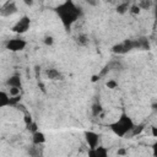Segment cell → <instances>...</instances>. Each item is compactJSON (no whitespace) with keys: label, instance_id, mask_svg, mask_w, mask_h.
Instances as JSON below:
<instances>
[{"label":"cell","instance_id":"obj_14","mask_svg":"<svg viewBox=\"0 0 157 157\" xmlns=\"http://www.w3.org/2000/svg\"><path fill=\"white\" fill-rule=\"evenodd\" d=\"M128 10H129V1H126V0H123L121 2H119L117 5V12L120 15H124Z\"/></svg>","mask_w":157,"mask_h":157},{"label":"cell","instance_id":"obj_20","mask_svg":"<svg viewBox=\"0 0 157 157\" xmlns=\"http://www.w3.org/2000/svg\"><path fill=\"white\" fill-rule=\"evenodd\" d=\"M144 130V124H140V125H135L134 128H132V130H131V132H132V135H137V134H140L141 131Z\"/></svg>","mask_w":157,"mask_h":157},{"label":"cell","instance_id":"obj_10","mask_svg":"<svg viewBox=\"0 0 157 157\" xmlns=\"http://www.w3.org/2000/svg\"><path fill=\"white\" fill-rule=\"evenodd\" d=\"M6 85L10 86V87H17V88H21L22 87V80H21V76L18 74H15L12 76H10L6 81Z\"/></svg>","mask_w":157,"mask_h":157},{"label":"cell","instance_id":"obj_28","mask_svg":"<svg viewBox=\"0 0 157 157\" xmlns=\"http://www.w3.org/2000/svg\"><path fill=\"white\" fill-rule=\"evenodd\" d=\"M152 135H153L155 137H157V129H156L155 126H152Z\"/></svg>","mask_w":157,"mask_h":157},{"label":"cell","instance_id":"obj_8","mask_svg":"<svg viewBox=\"0 0 157 157\" xmlns=\"http://www.w3.org/2000/svg\"><path fill=\"white\" fill-rule=\"evenodd\" d=\"M88 156H91V157H107L108 150L103 146H96L94 148H90Z\"/></svg>","mask_w":157,"mask_h":157},{"label":"cell","instance_id":"obj_6","mask_svg":"<svg viewBox=\"0 0 157 157\" xmlns=\"http://www.w3.org/2000/svg\"><path fill=\"white\" fill-rule=\"evenodd\" d=\"M27 45V42L22 38H12L6 42V49L10 52H22Z\"/></svg>","mask_w":157,"mask_h":157},{"label":"cell","instance_id":"obj_29","mask_svg":"<svg viewBox=\"0 0 157 157\" xmlns=\"http://www.w3.org/2000/svg\"><path fill=\"white\" fill-rule=\"evenodd\" d=\"M118 155H126V151L121 148V150H119V151H118Z\"/></svg>","mask_w":157,"mask_h":157},{"label":"cell","instance_id":"obj_12","mask_svg":"<svg viewBox=\"0 0 157 157\" xmlns=\"http://www.w3.org/2000/svg\"><path fill=\"white\" fill-rule=\"evenodd\" d=\"M75 43L78 45V47H87L90 44V38L87 34L85 33H80L75 37Z\"/></svg>","mask_w":157,"mask_h":157},{"label":"cell","instance_id":"obj_27","mask_svg":"<svg viewBox=\"0 0 157 157\" xmlns=\"http://www.w3.org/2000/svg\"><path fill=\"white\" fill-rule=\"evenodd\" d=\"M99 78H101V77H99V75H93V76H92V78H91V81H92V82H97Z\"/></svg>","mask_w":157,"mask_h":157},{"label":"cell","instance_id":"obj_15","mask_svg":"<svg viewBox=\"0 0 157 157\" xmlns=\"http://www.w3.org/2000/svg\"><path fill=\"white\" fill-rule=\"evenodd\" d=\"M91 109H92V115L93 117H98L103 110V108H102V105L99 103H93Z\"/></svg>","mask_w":157,"mask_h":157},{"label":"cell","instance_id":"obj_23","mask_svg":"<svg viewBox=\"0 0 157 157\" xmlns=\"http://www.w3.org/2000/svg\"><path fill=\"white\" fill-rule=\"evenodd\" d=\"M20 90H21V88L11 87V88H10V96H17V94H20Z\"/></svg>","mask_w":157,"mask_h":157},{"label":"cell","instance_id":"obj_17","mask_svg":"<svg viewBox=\"0 0 157 157\" xmlns=\"http://www.w3.org/2000/svg\"><path fill=\"white\" fill-rule=\"evenodd\" d=\"M137 40H139V43H140V48H142V49H148V48H150V44H148L147 38L142 37V38H139Z\"/></svg>","mask_w":157,"mask_h":157},{"label":"cell","instance_id":"obj_1","mask_svg":"<svg viewBox=\"0 0 157 157\" xmlns=\"http://www.w3.org/2000/svg\"><path fill=\"white\" fill-rule=\"evenodd\" d=\"M54 11L66 31L71 29L72 25L81 17V13H82L81 7L77 6L74 2V0L63 1L61 4H59L58 6L54 7Z\"/></svg>","mask_w":157,"mask_h":157},{"label":"cell","instance_id":"obj_4","mask_svg":"<svg viewBox=\"0 0 157 157\" xmlns=\"http://www.w3.org/2000/svg\"><path fill=\"white\" fill-rule=\"evenodd\" d=\"M29 27H31V18H29V16L25 15L12 26L11 31L17 34H23L29 29Z\"/></svg>","mask_w":157,"mask_h":157},{"label":"cell","instance_id":"obj_30","mask_svg":"<svg viewBox=\"0 0 157 157\" xmlns=\"http://www.w3.org/2000/svg\"><path fill=\"white\" fill-rule=\"evenodd\" d=\"M126 1H129V0H126Z\"/></svg>","mask_w":157,"mask_h":157},{"label":"cell","instance_id":"obj_9","mask_svg":"<svg viewBox=\"0 0 157 157\" xmlns=\"http://www.w3.org/2000/svg\"><path fill=\"white\" fill-rule=\"evenodd\" d=\"M45 76H47L49 80H52V81H59V80H63V78H64L63 74H61L58 69H53V67L45 70Z\"/></svg>","mask_w":157,"mask_h":157},{"label":"cell","instance_id":"obj_3","mask_svg":"<svg viewBox=\"0 0 157 157\" xmlns=\"http://www.w3.org/2000/svg\"><path fill=\"white\" fill-rule=\"evenodd\" d=\"M136 48H140V43L137 39L135 40H131V39H126L119 44H115L113 48H112V52L114 54H125L132 49H136Z\"/></svg>","mask_w":157,"mask_h":157},{"label":"cell","instance_id":"obj_18","mask_svg":"<svg viewBox=\"0 0 157 157\" xmlns=\"http://www.w3.org/2000/svg\"><path fill=\"white\" fill-rule=\"evenodd\" d=\"M105 86H107L109 90H115V88H118V82H117L115 80H108V81L105 82Z\"/></svg>","mask_w":157,"mask_h":157},{"label":"cell","instance_id":"obj_26","mask_svg":"<svg viewBox=\"0 0 157 157\" xmlns=\"http://www.w3.org/2000/svg\"><path fill=\"white\" fill-rule=\"evenodd\" d=\"M23 2H25V5H27V6H33L34 0H23Z\"/></svg>","mask_w":157,"mask_h":157},{"label":"cell","instance_id":"obj_22","mask_svg":"<svg viewBox=\"0 0 157 157\" xmlns=\"http://www.w3.org/2000/svg\"><path fill=\"white\" fill-rule=\"evenodd\" d=\"M23 120H25V123H26V125H29L33 120H32V117H31V114L29 113H26L25 114V117H23Z\"/></svg>","mask_w":157,"mask_h":157},{"label":"cell","instance_id":"obj_2","mask_svg":"<svg viewBox=\"0 0 157 157\" xmlns=\"http://www.w3.org/2000/svg\"><path fill=\"white\" fill-rule=\"evenodd\" d=\"M135 126L134 120L126 114V113H121L120 117L112 124H109L110 130L118 136V137H124L126 134H129L132 128Z\"/></svg>","mask_w":157,"mask_h":157},{"label":"cell","instance_id":"obj_13","mask_svg":"<svg viewBox=\"0 0 157 157\" xmlns=\"http://www.w3.org/2000/svg\"><path fill=\"white\" fill-rule=\"evenodd\" d=\"M7 105H11L10 96L6 92L0 91V109L4 108V107H7Z\"/></svg>","mask_w":157,"mask_h":157},{"label":"cell","instance_id":"obj_25","mask_svg":"<svg viewBox=\"0 0 157 157\" xmlns=\"http://www.w3.org/2000/svg\"><path fill=\"white\" fill-rule=\"evenodd\" d=\"M85 1H86L87 5H90L92 7H96L98 5V0H85Z\"/></svg>","mask_w":157,"mask_h":157},{"label":"cell","instance_id":"obj_16","mask_svg":"<svg viewBox=\"0 0 157 157\" xmlns=\"http://www.w3.org/2000/svg\"><path fill=\"white\" fill-rule=\"evenodd\" d=\"M151 4H152V0H140L139 4H137V6H139L140 9L146 10V9H150Z\"/></svg>","mask_w":157,"mask_h":157},{"label":"cell","instance_id":"obj_5","mask_svg":"<svg viewBox=\"0 0 157 157\" xmlns=\"http://www.w3.org/2000/svg\"><path fill=\"white\" fill-rule=\"evenodd\" d=\"M17 12V5L15 0H6L2 5H0V16L9 17Z\"/></svg>","mask_w":157,"mask_h":157},{"label":"cell","instance_id":"obj_7","mask_svg":"<svg viewBox=\"0 0 157 157\" xmlns=\"http://www.w3.org/2000/svg\"><path fill=\"white\" fill-rule=\"evenodd\" d=\"M85 139H86V142H87L90 148H94L96 146H98L99 135L97 132H94V131H86L85 132Z\"/></svg>","mask_w":157,"mask_h":157},{"label":"cell","instance_id":"obj_19","mask_svg":"<svg viewBox=\"0 0 157 157\" xmlns=\"http://www.w3.org/2000/svg\"><path fill=\"white\" fill-rule=\"evenodd\" d=\"M43 42H44V44H45V45L50 47V45H53V44H54V38H53L52 36H45V37H44V39H43Z\"/></svg>","mask_w":157,"mask_h":157},{"label":"cell","instance_id":"obj_11","mask_svg":"<svg viewBox=\"0 0 157 157\" xmlns=\"http://www.w3.org/2000/svg\"><path fill=\"white\" fill-rule=\"evenodd\" d=\"M45 135L42 132V131H39V130H36V131H33L32 132V142L34 144V145H37V146H39V145H43L44 142H45Z\"/></svg>","mask_w":157,"mask_h":157},{"label":"cell","instance_id":"obj_21","mask_svg":"<svg viewBox=\"0 0 157 157\" xmlns=\"http://www.w3.org/2000/svg\"><path fill=\"white\" fill-rule=\"evenodd\" d=\"M130 11H131V13H134V15H139L140 11H141V9H140L137 5H132V6L130 7Z\"/></svg>","mask_w":157,"mask_h":157},{"label":"cell","instance_id":"obj_24","mask_svg":"<svg viewBox=\"0 0 157 157\" xmlns=\"http://www.w3.org/2000/svg\"><path fill=\"white\" fill-rule=\"evenodd\" d=\"M27 129H28L29 131H32V132H33V131H36V130H38V129H37V123L32 121L29 125H27Z\"/></svg>","mask_w":157,"mask_h":157}]
</instances>
